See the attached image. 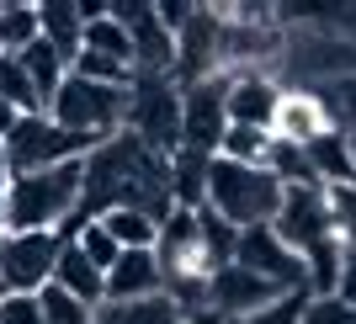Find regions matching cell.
<instances>
[{
  "instance_id": "obj_10",
  "label": "cell",
  "mask_w": 356,
  "mask_h": 324,
  "mask_svg": "<svg viewBox=\"0 0 356 324\" xmlns=\"http://www.w3.org/2000/svg\"><path fill=\"white\" fill-rule=\"evenodd\" d=\"M154 261L165 282L176 277H208V255H202V229H197V207H170L154 229Z\"/></svg>"
},
{
  "instance_id": "obj_23",
  "label": "cell",
  "mask_w": 356,
  "mask_h": 324,
  "mask_svg": "<svg viewBox=\"0 0 356 324\" xmlns=\"http://www.w3.org/2000/svg\"><path fill=\"white\" fill-rule=\"evenodd\" d=\"M96 223L118 239V250H154V229H160V223L134 213V207H112V213H102Z\"/></svg>"
},
{
  "instance_id": "obj_25",
  "label": "cell",
  "mask_w": 356,
  "mask_h": 324,
  "mask_svg": "<svg viewBox=\"0 0 356 324\" xmlns=\"http://www.w3.org/2000/svg\"><path fill=\"white\" fill-rule=\"evenodd\" d=\"M197 229H202V255H208V277H213L218 266L234 261V239H239V229H229V223H223L213 207H197Z\"/></svg>"
},
{
  "instance_id": "obj_15",
  "label": "cell",
  "mask_w": 356,
  "mask_h": 324,
  "mask_svg": "<svg viewBox=\"0 0 356 324\" xmlns=\"http://www.w3.org/2000/svg\"><path fill=\"white\" fill-rule=\"evenodd\" d=\"M325 102L309 96V90H282V102H277V118H271V138H282V144H309L319 133H330Z\"/></svg>"
},
{
  "instance_id": "obj_7",
  "label": "cell",
  "mask_w": 356,
  "mask_h": 324,
  "mask_svg": "<svg viewBox=\"0 0 356 324\" xmlns=\"http://www.w3.org/2000/svg\"><path fill=\"white\" fill-rule=\"evenodd\" d=\"M223 90H229V74L181 86V149H192V154H218L223 133H229Z\"/></svg>"
},
{
  "instance_id": "obj_32",
  "label": "cell",
  "mask_w": 356,
  "mask_h": 324,
  "mask_svg": "<svg viewBox=\"0 0 356 324\" xmlns=\"http://www.w3.org/2000/svg\"><path fill=\"white\" fill-rule=\"evenodd\" d=\"M74 245H80V255H86V261L96 266L102 277H106V271H112V261H118V255H122V250H118V239L106 234L102 223H86V229L74 234Z\"/></svg>"
},
{
  "instance_id": "obj_27",
  "label": "cell",
  "mask_w": 356,
  "mask_h": 324,
  "mask_svg": "<svg viewBox=\"0 0 356 324\" xmlns=\"http://www.w3.org/2000/svg\"><path fill=\"white\" fill-rule=\"evenodd\" d=\"M80 48H86V54H106V59H128L134 64V54H128V27H118L112 16L86 22V27H80Z\"/></svg>"
},
{
  "instance_id": "obj_39",
  "label": "cell",
  "mask_w": 356,
  "mask_h": 324,
  "mask_svg": "<svg viewBox=\"0 0 356 324\" xmlns=\"http://www.w3.org/2000/svg\"><path fill=\"white\" fill-rule=\"evenodd\" d=\"M192 324H223V319H218L213 309H202V314H192Z\"/></svg>"
},
{
  "instance_id": "obj_20",
  "label": "cell",
  "mask_w": 356,
  "mask_h": 324,
  "mask_svg": "<svg viewBox=\"0 0 356 324\" xmlns=\"http://www.w3.org/2000/svg\"><path fill=\"white\" fill-rule=\"evenodd\" d=\"M96 324H192V319L165 293H154V298H134V303H102Z\"/></svg>"
},
{
  "instance_id": "obj_12",
  "label": "cell",
  "mask_w": 356,
  "mask_h": 324,
  "mask_svg": "<svg viewBox=\"0 0 356 324\" xmlns=\"http://www.w3.org/2000/svg\"><path fill=\"white\" fill-rule=\"evenodd\" d=\"M277 287L271 282H261L255 271H245L239 261H229V266H218L208 277V309L218 314V319H245V314H255V309H266V303H277Z\"/></svg>"
},
{
  "instance_id": "obj_28",
  "label": "cell",
  "mask_w": 356,
  "mask_h": 324,
  "mask_svg": "<svg viewBox=\"0 0 356 324\" xmlns=\"http://www.w3.org/2000/svg\"><path fill=\"white\" fill-rule=\"evenodd\" d=\"M32 298H38V309H43V324H96V309H86L80 298H70L64 287H54V282Z\"/></svg>"
},
{
  "instance_id": "obj_21",
  "label": "cell",
  "mask_w": 356,
  "mask_h": 324,
  "mask_svg": "<svg viewBox=\"0 0 356 324\" xmlns=\"http://www.w3.org/2000/svg\"><path fill=\"white\" fill-rule=\"evenodd\" d=\"M16 64L27 70L32 90H38V102H43V112H48V96H54V90L64 86V74H70V64H64L59 54H54V48L43 43V38H38L32 48H22V54H16Z\"/></svg>"
},
{
  "instance_id": "obj_40",
  "label": "cell",
  "mask_w": 356,
  "mask_h": 324,
  "mask_svg": "<svg viewBox=\"0 0 356 324\" xmlns=\"http://www.w3.org/2000/svg\"><path fill=\"white\" fill-rule=\"evenodd\" d=\"M346 144H351V170H356V133H346Z\"/></svg>"
},
{
  "instance_id": "obj_22",
  "label": "cell",
  "mask_w": 356,
  "mask_h": 324,
  "mask_svg": "<svg viewBox=\"0 0 356 324\" xmlns=\"http://www.w3.org/2000/svg\"><path fill=\"white\" fill-rule=\"evenodd\" d=\"M38 43V0H0V54Z\"/></svg>"
},
{
  "instance_id": "obj_35",
  "label": "cell",
  "mask_w": 356,
  "mask_h": 324,
  "mask_svg": "<svg viewBox=\"0 0 356 324\" xmlns=\"http://www.w3.org/2000/svg\"><path fill=\"white\" fill-rule=\"evenodd\" d=\"M0 324H43L38 298H27V293H6V298H0Z\"/></svg>"
},
{
  "instance_id": "obj_24",
  "label": "cell",
  "mask_w": 356,
  "mask_h": 324,
  "mask_svg": "<svg viewBox=\"0 0 356 324\" xmlns=\"http://www.w3.org/2000/svg\"><path fill=\"white\" fill-rule=\"evenodd\" d=\"M0 102L11 106L16 118H32V112H43V102H38V90H32L27 70L16 64V54H0Z\"/></svg>"
},
{
  "instance_id": "obj_16",
  "label": "cell",
  "mask_w": 356,
  "mask_h": 324,
  "mask_svg": "<svg viewBox=\"0 0 356 324\" xmlns=\"http://www.w3.org/2000/svg\"><path fill=\"white\" fill-rule=\"evenodd\" d=\"M54 287H64L70 298H80L86 309H102L106 303V282H102V271L80 255V245L74 239H64V250H59V261H54Z\"/></svg>"
},
{
  "instance_id": "obj_2",
  "label": "cell",
  "mask_w": 356,
  "mask_h": 324,
  "mask_svg": "<svg viewBox=\"0 0 356 324\" xmlns=\"http://www.w3.org/2000/svg\"><path fill=\"white\" fill-rule=\"evenodd\" d=\"M229 229H255V223H271L277 207H282V181L271 176L266 165H234L213 154L208 165V202Z\"/></svg>"
},
{
  "instance_id": "obj_37",
  "label": "cell",
  "mask_w": 356,
  "mask_h": 324,
  "mask_svg": "<svg viewBox=\"0 0 356 324\" xmlns=\"http://www.w3.org/2000/svg\"><path fill=\"white\" fill-rule=\"evenodd\" d=\"M16 128V112H11V106H6V102H0V138H6V133H11Z\"/></svg>"
},
{
  "instance_id": "obj_30",
  "label": "cell",
  "mask_w": 356,
  "mask_h": 324,
  "mask_svg": "<svg viewBox=\"0 0 356 324\" xmlns=\"http://www.w3.org/2000/svg\"><path fill=\"white\" fill-rule=\"evenodd\" d=\"M325 213H330V234L341 245H356V181L351 186H325Z\"/></svg>"
},
{
  "instance_id": "obj_19",
  "label": "cell",
  "mask_w": 356,
  "mask_h": 324,
  "mask_svg": "<svg viewBox=\"0 0 356 324\" xmlns=\"http://www.w3.org/2000/svg\"><path fill=\"white\" fill-rule=\"evenodd\" d=\"M303 154H309V170L319 186H351L356 170H351V144H346V133L341 128H330L319 133V138H309L303 144Z\"/></svg>"
},
{
  "instance_id": "obj_9",
  "label": "cell",
  "mask_w": 356,
  "mask_h": 324,
  "mask_svg": "<svg viewBox=\"0 0 356 324\" xmlns=\"http://www.w3.org/2000/svg\"><path fill=\"white\" fill-rule=\"evenodd\" d=\"M106 16L128 27V54H134V74H170L176 70V38L165 32L154 6H134V0H112Z\"/></svg>"
},
{
  "instance_id": "obj_38",
  "label": "cell",
  "mask_w": 356,
  "mask_h": 324,
  "mask_svg": "<svg viewBox=\"0 0 356 324\" xmlns=\"http://www.w3.org/2000/svg\"><path fill=\"white\" fill-rule=\"evenodd\" d=\"M11 186V165H6V144H0V192Z\"/></svg>"
},
{
  "instance_id": "obj_33",
  "label": "cell",
  "mask_w": 356,
  "mask_h": 324,
  "mask_svg": "<svg viewBox=\"0 0 356 324\" xmlns=\"http://www.w3.org/2000/svg\"><path fill=\"white\" fill-rule=\"evenodd\" d=\"M298 324H356V309L346 303V298L325 293V298H303V314H298Z\"/></svg>"
},
{
  "instance_id": "obj_3",
  "label": "cell",
  "mask_w": 356,
  "mask_h": 324,
  "mask_svg": "<svg viewBox=\"0 0 356 324\" xmlns=\"http://www.w3.org/2000/svg\"><path fill=\"white\" fill-rule=\"evenodd\" d=\"M122 133H134L160 160H170L181 149V86L170 74H134L128 106H122Z\"/></svg>"
},
{
  "instance_id": "obj_34",
  "label": "cell",
  "mask_w": 356,
  "mask_h": 324,
  "mask_svg": "<svg viewBox=\"0 0 356 324\" xmlns=\"http://www.w3.org/2000/svg\"><path fill=\"white\" fill-rule=\"evenodd\" d=\"M303 298H309V293H282L277 303H266V309L245 314V319H223V324H298V314H303Z\"/></svg>"
},
{
  "instance_id": "obj_8",
  "label": "cell",
  "mask_w": 356,
  "mask_h": 324,
  "mask_svg": "<svg viewBox=\"0 0 356 324\" xmlns=\"http://www.w3.org/2000/svg\"><path fill=\"white\" fill-rule=\"evenodd\" d=\"M234 261L245 271H255L261 282H271L277 293H309V277H303V255H293L282 239L271 234V223H255V229H239L234 239Z\"/></svg>"
},
{
  "instance_id": "obj_13",
  "label": "cell",
  "mask_w": 356,
  "mask_h": 324,
  "mask_svg": "<svg viewBox=\"0 0 356 324\" xmlns=\"http://www.w3.org/2000/svg\"><path fill=\"white\" fill-rule=\"evenodd\" d=\"M277 102H282V86H277L271 74H261V70H239V74H229V90H223L229 128H261V133H271Z\"/></svg>"
},
{
  "instance_id": "obj_26",
  "label": "cell",
  "mask_w": 356,
  "mask_h": 324,
  "mask_svg": "<svg viewBox=\"0 0 356 324\" xmlns=\"http://www.w3.org/2000/svg\"><path fill=\"white\" fill-rule=\"evenodd\" d=\"M266 170L282 186H319L314 181V170H309V154H303V144H282V138H271V149H266Z\"/></svg>"
},
{
  "instance_id": "obj_6",
  "label": "cell",
  "mask_w": 356,
  "mask_h": 324,
  "mask_svg": "<svg viewBox=\"0 0 356 324\" xmlns=\"http://www.w3.org/2000/svg\"><path fill=\"white\" fill-rule=\"evenodd\" d=\"M64 239L59 234H6L0 239V293H43L54 282Z\"/></svg>"
},
{
  "instance_id": "obj_4",
  "label": "cell",
  "mask_w": 356,
  "mask_h": 324,
  "mask_svg": "<svg viewBox=\"0 0 356 324\" xmlns=\"http://www.w3.org/2000/svg\"><path fill=\"white\" fill-rule=\"evenodd\" d=\"M0 144H6L11 176H32V170H48V165H64V160H86L90 149H96V138L59 128L48 112H32V118H16V128Z\"/></svg>"
},
{
  "instance_id": "obj_17",
  "label": "cell",
  "mask_w": 356,
  "mask_h": 324,
  "mask_svg": "<svg viewBox=\"0 0 356 324\" xmlns=\"http://www.w3.org/2000/svg\"><path fill=\"white\" fill-rule=\"evenodd\" d=\"M208 165H213V154H192V149H176L165 160V186H170V202L176 207L208 202Z\"/></svg>"
},
{
  "instance_id": "obj_29",
  "label": "cell",
  "mask_w": 356,
  "mask_h": 324,
  "mask_svg": "<svg viewBox=\"0 0 356 324\" xmlns=\"http://www.w3.org/2000/svg\"><path fill=\"white\" fill-rule=\"evenodd\" d=\"M266 149H271V133L261 128H229L218 144V160H234V165H266Z\"/></svg>"
},
{
  "instance_id": "obj_11",
  "label": "cell",
  "mask_w": 356,
  "mask_h": 324,
  "mask_svg": "<svg viewBox=\"0 0 356 324\" xmlns=\"http://www.w3.org/2000/svg\"><path fill=\"white\" fill-rule=\"evenodd\" d=\"M271 234L282 239L293 255L314 250L330 239V213H325V186H282V207L271 218Z\"/></svg>"
},
{
  "instance_id": "obj_18",
  "label": "cell",
  "mask_w": 356,
  "mask_h": 324,
  "mask_svg": "<svg viewBox=\"0 0 356 324\" xmlns=\"http://www.w3.org/2000/svg\"><path fill=\"white\" fill-rule=\"evenodd\" d=\"M80 6L74 0H38V38H43L64 64L80 54Z\"/></svg>"
},
{
  "instance_id": "obj_5",
  "label": "cell",
  "mask_w": 356,
  "mask_h": 324,
  "mask_svg": "<svg viewBox=\"0 0 356 324\" xmlns=\"http://www.w3.org/2000/svg\"><path fill=\"white\" fill-rule=\"evenodd\" d=\"M122 106H128V90H106V86L80 80V74H64V86L48 96V118L102 144V138L122 133Z\"/></svg>"
},
{
  "instance_id": "obj_1",
  "label": "cell",
  "mask_w": 356,
  "mask_h": 324,
  "mask_svg": "<svg viewBox=\"0 0 356 324\" xmlns=\"http://www.w3.org/2000/svg\"><path fill=\"white\" fill-rule=\"evenodd\" d=\"M86 186V160H64L32 176H11L0 192V234H59Z\"/></svg>"
},
{
  "instance_id": "obj_14",
  "label": "cell",
  "mask_w": 356,
  "mask_h": 324,
  "mask_svg": "<svg viewBox=\"0 0 356 324\" xmlns=\"http://www.w3.org/2000/svg\"><path fill=\"white\" fill-rule=\"evenodd\" d=\"M102 282H106V303H134V298L165 293V271L154 261V250H122Z\"/></svg>"
},
{
  "instance_id": "obj_31",
  "label": "cell",
  "mask_w": 356,
  "mask_h": 324,
  "mask_svg": "<svg viewBox=\"0 0 356 324\" xmlns=\"http://www.w3.org/2000/svg\"><path fill=\"white\" fill-rule=\"evenodd\" d=\"M330 112V122L341 133H356V70L341 74V80H330V96H319Z\"/></svg>"
},
{
  "instance_id": "obj_36",
  "label": "cell",
  "mask_w": 356,
  "mask_h": 324,
  "mask_svg": "<svg viewBox=\"0 0 356 324\" xmlns=\"http://www.w3.org/2000/svg\"><path fill=\"white\" fill-rule=\"evenodd\" d=\"M335 298H346L356 309V245H346V255H341V277H335Z\"/></svg>"
}]
</instances>
